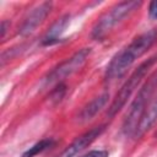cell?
<instances>
[{"mask_svg": "<svg viewBox=\"0 0 157 157\" xmlns=\"http://www.w3.org/2000/svg\"><path fill=\"white\" fill-rule=\"evenodd\" d=\"M156 42H157V27L151 28L147 32L134 38V40L129 45H126L120 52H118L114 55V58L110 60L105 70L104 81L110 83L120 78L126 72V70L134 64V61L140 56H142Z\"/></svg>", "mask_w": 157, "mask_h": 157, "instance_id": "6da1fadb", "label": "cell"}, {"mask_svg": "<svg viewBox=\"0 0 157 157\" xmlns=\"http://www.w3.org/2000/svg\"><path fill=\"white\" fill-rule=\"evenodd\" d=\"M157 88V71H155L145 85L137 92L135 99L130 104V109L123 123V132L126 136H134L137 129V125L141 120V117L146 109V105L150 103L151 97Z\"/></svg>", "mask_w": 157, "mask_h": 157, "instance_id": "7a4b0ae2", "label": "cell"}, {"mask_svg": "<svg viewBox=\"0 0 157 157\" xmlns=\"http://www.w3.org/2000/svg\"><path fill=\"white\" fill-rule=\"evenodd\" d=\"M157 60V54H155L153 56L148 58L147 60H145L144 63H141L135 70L134 72L130 75V77L125 81V83L121 86V88L118 91L115 98L113 99L110 107L108 108V117L113 118L126 103V101L130 98V96L132 94V92L135 91V88L139 86V83L141 82V80L144 78V76L147 74V71L150 70V67L155 64V61Z\"/></svg>", "mask_w": 157, "mask_h": 157, "instance_id": "3957f363", "label": "cell"}, {"mask_svg": "<svg viewBox=\"0 0 157 157\" xmlns=\"http://www.w3.org/2000/svg\"><path fill=\"white\" fill-rule=\"evenodd\" d=\"M142 2L136 0H129V1H121L113 6L110 11L105 12L99 21L96 23V26L92 29V38L93 39H102L115 25H118L124 17L130 15L132 11H135Z\"/></svg>", "mask_w": 157, "mask_h": 157, "instance_id": "277c9868", "label": "cell"}, {"mask_svg": "<svg viewBox=\"0 0 157 157\" xmlns=\"http://www.w3.org/2000/svg\"><path fill=\"white\" fill-rule=\"evenodd\" d=\"M90 54H91V48H82L81 50L76 52L72 56L59 64L44 77V85L49 86L52 83H60L64 78L76 72L85 64Z\"/></svg>", "mask_w": 157, "mask_h": 157, "instance_id": "5b68a950", "label": "cell"}, {"mask_svg": "<svg viewBox=\"0 0 157 157\" xmlns=\"http://www.w3.org/2000/svg\"><path fill=\"white\" fill-rule=\"evenodd\" d=\"M53 4L49 1L42 2L38 6H36L31 12H28V15L25 17L23 22L21 23V26L18 27V33L23 37L31 34L43 21L44 18L49 15L50 10H52Z\"/></svg>", "mask_w": 157, "mask_h": 157, "instance_id": "8992f818", "label": "cell"}, {"mask_svg": "<svg viewBox=\"0 0 157 157\" xmlns=\"http://www.w3.org/2000/svg\"><path fill=\"white\" fill-rule=\"evenodd\" d=\"M104 129H105L104 125H101V126H96V128L86 131L85 134H82L81 136H78L71 145H69L66 147V150L63 152L61 157H76L86 147H88L104 131Z\"/></svg>", "mask_w": 157, "mask_h": 157, "instance_id": "52a82bcc", "label": "cell"}, {"mask_svg": "<svg viewBox=\"0 0 157 157\" xmlns=\"http://www.w3.org/2000/svg\"><path fill=\"white\" fill-rule=\"evenodd\" d=\"M69 22H70V15L69 13L58 18L53 23V26L47 31V33L44 34V37L42 39V44L43 45H52V44H55V43L60 42L61 34L65 31V28L67 27Z\"/></svg>", "mask_w": 157, "mask_h": 157, "instance_id": "ba28073f", "label": "cell"}, {"mask_svg": "<svg viewBox=\"0 0 157 157\" xmlns=\"http://www.w3.org/2000/svg\"><path fill=\"white\" fill-rule=\"evenodd\" d=\"M157 121V96L151 98L150 103L147 104V108L145 109L141 120L137 125V129L135 131L134 136H141L144 132H146Z\"/></svg>", "mask_w": 157, "mask_h": 157, "instance_id": "9c48e42d", "label": "cell"}, {"mask_svg": "<svg viewBox=\"0 0 157 157\" xmlns=\"http://www.w3.org/2000/svg\"><path fill=\"white\" fill-rule=\"evenodd\" d=\"M108 98H109V93H107V92H104L101 96L93 98L88 104H86L82 108V110L78 114V120L80 121H88V120H91L107 104Z\"/></svg>", "mask_w": 157, "mask_h": 157, "instance_id": "30bf717a", "label": "cell"}, {"mask_svg": "<svg viewBox=\"0 0 157 157\" xmlns=\"http://www.w3.org/2000/svg\"><path fill=\"white\" fill-rule=\"evenodd\" d=\"M53 142L54 141L50 139H43V140L38 141L37 144H34L32 147H29L27 151H25L21 157H34V156L39 155L40 152H43L44 150H47L48 147H50L53 145Z\"/></svg>", "mask_w": 157, "mask_h": 157, "instance_id": "8fae6325", "label": "cell"}, {"mask_svg": "<svg viewBox=\"0 0 157 157\" xmlns=\"http://www.w3.org/2000/svg\"><path fill=\"white\" fill-rule=\"evenodd\" d=\"M65 88H66V86L60 82V83L52 91V93H50V99H53V101H55V102L60 101V99L63 98L64 93H65Z\"/></svg>", "mask_w": 157, "mask_h": 157, "instance_id": "7c38bea8", "label": "cell"}, {"mask_svg": "<svg viewBox=\"0 0 157 157\" xmlns=\"http://www.w3.org/2000/svg\"><path fill=\"white\" fill-rule=\"evenodd\" d=\"M82 157H108V152L104 150H94V151H90Z\"/></svg>", "mask_w": 157, "mask_h": 157, "instance_id": "4fadbf2b", "label": "cell"}, {"mask_svg": "<svg viewBox=\"0 0 157 157\" xmlns=\"http://www.w3.org/2000/svg\"><path fill=\"white\" fill-rule=\"evenodd\" d=\"M148 13H150V16H151L152 18H156V20H157V0L150 2Z\"/></svg>", "mask_w": 157, "mask_h": 157, "instance_id": "5bb4252c", "label": "cell"}, {"mask_svg": "<svg viewBox=\"0 0 157 157\" xmlns=\"http://www.w3.org/2000/svg\"><path fill=\"white\" fill-rule=\"evenodd\" d=\"M7 26H10V23L7 22V21H1V25H0V37L1 38H4V36H5V33H6V28H7Z\"/></svg>", "mask_w": 157, "mask_h": 157, "instance_id": "9a60e30c", "label": "cell"}]
</instances>
